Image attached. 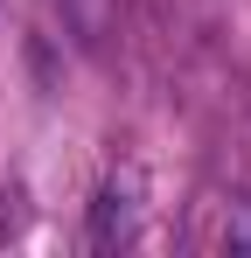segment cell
Returning <instances> with one entry per match:
<instances>
[{
	"label": "cell",
	"instance_id": "cell-1",
	"mask_svg": "<svg viewBox=\"0 0 251 258\" xmlns=\"http://www.w3.org/2000/svg\"><path fill=\"white\" fill-rule=\"evenodd\" d=\"M133 216H140V203H133V188H98V210H91V244L98 251H112V244H133Z\"/></svg>",
	"mask_w": 251,
	"mask_h": 258
},
{
	"label": "cell",
	"instance_id": "cell-2",
	"mask_svg": "<svg viewBox=\"0 0 251 258\" xmlns=\"http://www.w3.org/2000/svg\"><path fill=\"white\" fill-rule=\"evenodd\" d=\"M21 223H28L21 196H0V244H7V237H21Z\"/></svg>",
	"mask_w": 251,
	"mask_h": 258
}]
</instances>
